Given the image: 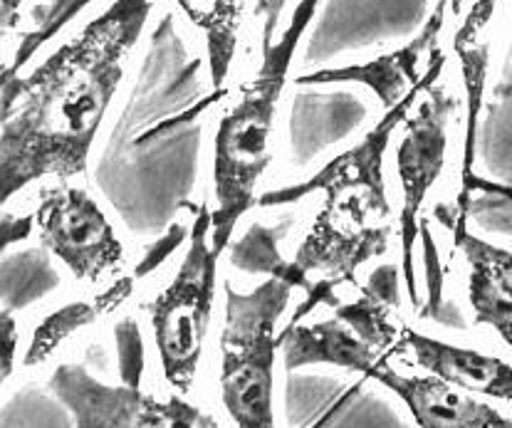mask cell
Segmentation results:
<instances>
[{
    "instance_id": "d6986e66",
    "label": "cell",
    "mask_w": 512,
    "mask_h": 428,
    "mask_svg": "<svg viewBox=\"0 0 512 428\" xmlns=\"http://www.w3.org/2000/svg\"><path fill=\"white\" fill-rule=\"evenodd\" d=\"M18 342V334H13V320H10V312L3 310V344H5V354H3V379L10 377L13 372V347Z\"/></svg>"
},
{
    "instance_id": "5bb4252c",
    "label": "cell",
    "mask_w": 512,
    "mask_h": 428,
    "mask_svg": "<svg viewBox=\"0 0 512 428\" xmlns=\"http://www.w3.org/2000/svg\"><path fill=\"white\" fill-rule=\"evenodd\" d=\"M453 245L466 258L475 325L490 327L512 349V250L473 236L466 223H453Z\"/></svg>"
},
{
    "instance_id": "9a60e30c",
    "label": "cell",
    "mask_w": 512,
    "mask_h": 428,
    "mask_svg": "<svg viewBox=\"0 0 512 428\" xmlns=\"http://www.w3.org/2000/svg\"><path fill=\"white\" fill-rule=\"evenodd\" d=\"M399 270L394 265H379L362 287V295L354 302H339L337 307V320L379 354H389L401 327Z\"/></svg>"
},
{
    "instance_id": "7a4b0ae2",
    "label": "cell",
    "mask_w": 512,
    "mask_h": 428,
    "mask_svg": "<svg viewBox=\"0 0 512 428\" xmlns=\"http://www.w3.org/2000/svg\"><path fill=\"white\" fill-rule=\"evenodd\" d=\"M317 3L305 0L292 13L290 25L278 43L270 40L273 20L268 18L263 33V60L231 107L223 112L213 139V250L223 255L231 243L240 218L258 206L260 179L273 161V132L278 104L285 90L290 65L307 25L315 18Z\"/></svg>"
},
{
    "instance_id": "e0dca14e",
    "label": "cell",
    "mask_w": 512,
    "mask_h": 428,
    "mask_svg": "<svg viewBox=\"0 0 512 428\" xmlns=\"http://www.w3.org/2000/svg\"><path fill=\"white\" fill-rule=\"evenodd\" d=\"M179 8L206 33L213 90H223L233 65L245 3H179Z\"/></svg>"
},
{
    "instance_id": "8fae6325",
    "label": "cell",
    "mask_w": 512,
    "mask_h": 428,
    "mask_svg": "<svg viewBox=\"0 0 512 428\" xmlns=\"http://www.w3.org/2000/svg\"><path fill=\"white\" fill-rule=\"evenodd\" d=\"M188 233H191V226L186 228L181 226V223H174L164 236L146 250L144 258H141L137 268H134V273L122 275V278L114 280L107 290L97 292L94 297L70 302V305L50 312V315L40 322L38 330L33 332V339H30L28 349H25V357H23L25 367L33 369V367H40V364H45L47 359H50L52 354H55L57 349L72 337V334L85 330V327H90L97 320H102L104 315H109V312H114L117 307H122L124 302L129 300V295L137 290L139 280L146 278L151 270L159 268V265L164 263V260L169 258L181 243H184Z\"/></svg>"
},
{
    "instance_id": "30bf717a",
    "label": "cell",
    "mask_w": 512,
    "mask_h": 428,
    "mask_svg": "<svg viewBox=\"0 0 512 428\" xmlns=\"http://www.w3.org/2000/svg\"><path fill=\"white\" fill-rule=\"evenodd\" d=\"M453 109H456V97L446 87H431L426 92V99L416 107L414 117L406 122L404 139L396 151V169H399L401 193H404V206L399 213L401 275H404L414 307H419L414 278V243L421 231L423 203L446 166L448 119H451Z\"/></svg>"
},
{
    "instance_id": "6da1fadb",
    "label": "cell",
    "mask_w": 512,
    "mask_h": 428,
    "mask_svg": "<svg viewBox=\"0 0 512 428\" xmlns=\"http://www.w3.org/2000/svg\"><path fill=\"white\" fill-rule=\"evenodd\" d=\"M149 13L151 3H112L28 77L5 82L3 201L45 176L65 181L85 174Z\"/></svg>"
},
{
    "instance_id": "7c38bea8",
    "label": "cell",
    "mask_w": 512,
    "mask_h": 428,
    "mask_svg": "<svg viewBox=\"0 0 512 428\" xmlns=\"http://www.w3.org/2000/svg\"><path fill=\"white\" fill-rule=\"evenodd\" d=\"M384 357H406L431 377L446 381L470 396L512 404V364L493 354L448 344L401 322L394 347Z\"/></svg>"
},
{
    "instance_id": "8992f818",
    "label": "cell",
    "mask_w": 512,
    "mask_h": 428,
    "mask_svg": "<svg viewBox=\"0 0 512 428\" xmlns=\"http://www.w3.org/2000/svg\"><path fill=\"white\" fill-rule=\"evenodd\" d=\"M394 228L374 216L372 208L357 196L327 198L295 255L297 273L310 285L305 300L295 310L285 330L302 325L320 305L339 307L337 287L357 283L359 268L384 255Z\"/></svg>"
},
{
    "instance_id": "ba28073f",
    "label": "cell",
    "mask_w": 512,
    "mask_h": 428,
    "mask_svg": "<svg viewBox=\"0 0 512 428\" xmlns=\"http://www.w3.org/2000/svg\"><path fill=\"white\" fill-rule=\"evenodd\" d=\"M443 65H446V55L441 50L433 55L431 65H428L426 75L419 82L414 92L399 104V107L384 112V117L374 124L372 132L362 139L352 149L342 151L334 156L325 169L317 171L312 179L302 181L297 186H285V189L265 191L258 198L260 208L270 206H290V203L302 201L310 193L325 191L327 198H344V196H357L372 208V213L379 221H386L391 216V201L386 196V181H384V156L389 149L391 137L396 129L401 127L406 117H409L411 107L416 104L421 92H428L436 87V80L441 77Z\"/></svg>"
},
{
    "instance_id": "2e32d148",
    "label": "cell",
    "mask_w": 512,
    "mask_h": 428,
    "mask_svg": "<svg viewBox=\"0 0 512 428\" xmlns=\"http://www.w3.org/2000/svg\"><path fill=\"white\" fill-rule=\"evenodd\" d=\"M493 3H475L470 8V15L461 30L456 35V52L463 62V75H466L468 87V137L466 149H463V186L458 193V216L456 223H466L468 213V193L473 181H470V166H473V144H475V122H478L480 112V97H483V77H485V62H488V50L480 40V30H485L488 20L493 18Z\"/></svg>"
},
{
    "instance_id": "ac0fdd59",
    "label": "cell",
    "mask_w": 512,
    "mask_h": 428,
    "mask_svg": "<svg viewBox=\"0 0 512 428\" xmlns=\"http://www.w3.org/2000/svg\"><path fill=\"white\" fill-rule=\"evenodd\" d=\"M282 233V231H280ZM278 231H270L265 226H250L231 248V265L243 270V273H265L268 278H278L290 283L292 287L310 292V285L305 283L300 273H297L295 263H287L278 250Z\"/></svg>"
},
{
    "instance_id": "52a82bcc",
    "label": "cell",
    "mask_w": 512,
    "mask_h": 428,
    "mask_svg": "<svg viewBox=\"0 0 512 428\" xmlns=\"http://www.w3.org/2000/svg\"><path fill=\"white\" fill-rule=\"evenodd\" d=\"M50 391L70 411L75 428H221L181 396L159 399L139 384H104L82 364H60Z\"/></svg>"
},
{
    "instance_id": "277c9868",
    "label": "cell",
    "mask_w": 512,
    "mask_h": 428,
    "mask_svg": "<svg viewBox=\"0 0 512 428\" xmlns=\"http://www.w3.org/2000/svg\"><path fill=\"white\" fill-rule=\"evenodd\" d=\"M290 283L265 278L253 292L226 283L221 327V401L235 428L275 424V359L282 347L280 317L292 297Z\"/></svg>"
},
{
    "instance_id": "9c48e42d",
    "label": "cell",
    "mask_w": 512,
    "mask_h": 428,
    "mask_svg": "<svg viewBox=\"0 0 512 428\" xmlns=\"http://www.w3.org/2000/svg\"><path fill=\"white\" fill-rule=\"evenodd\" d=\"M33 216L45 248L80 283H99L124 268L122 240L85 189H45Z\"/></svg>"
},
{
    "instance_id": "5b68a950",
    "label": "cell",
    "mask_w": 512,
    "mask_h": 428,
    "mask_svg": "<svg viewBox=\"0 0 512 428\" xmlns=\"http://www.w3.org/2000/svg\"><path fill=\"white\" fill-rule=\"evenodd\" d=\"M213 208L193 206L188 248L169 285L146 305L166 384L188 394L201 367L203 344L216 300V270L221 255L211 245Z\"/></svg>"
},
{
    "instance_id": "4fadbf2b",
    "label": "cell",
    "mask_w": 512,
    "mask_h": 428,
    "mask_svg": "<svg viewBox=\"0 0 512 428\" xmlns=\"http://www.w3.org/2000/svg\"><path fill=\"white\" fill-rule=\"evenodd\" d=\"M446 3H438L428 23L416 35L411 43L404 48L391 50L386 55H379L372 62H362V65H347V67H327V70H317L312 75H300L295 85H364L374 92L376 99L384 104V109L399 107L411 92L419 87L423 77H419V62L426 52L438 50V38H441L443 20H446Z\"/></svg>"
},
{
    "instance_id": "3957f363",
    "label": "cell",
    "mask_w": 512,
    "mask_h": 428,
    "mask_svg": "<svg viewBox=\"0 0 512 428\" xmlns=\"http://www.w3.org/2000/svg\"><path fill=\"white\" fill-rule=\"evenodd\" d=\"M282 362L287 369L329 367L359 372L379 381L409 409L419 428H512V416L478 401L446 381L421 374H401L389 357L374 352L347 325L334 320L282 330Z\"/></svg>"
}]
</instances>
